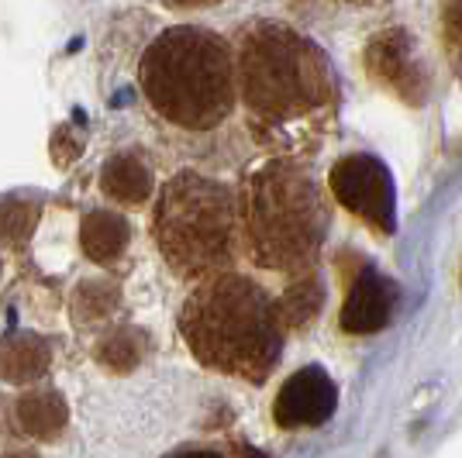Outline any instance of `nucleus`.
<instances>
[{"label":"nucleus","mask_w":462,"mask_h":458,"mask_svg":"<svg viewBox=\"0 0 462 458\" xmlns=\"http://www.w3.org/2000/svg\"><path fill=\"white\" fill-rule=\"evenodd\" d=\"M138 83L162 121L183 132H214L238 104L235 49L204 24H173L149 41Z\"/></svg>","instance_id":"4"},{"label":"nucleus","mask_w":462,"mask_h":458,"mask_svg":"<svg viewBox=\"0 0 462 458\" xmlns=\"http://www.w3.org/2000/svg\"><path fill=\"white\" fill-rule=\"evenodd\" d=\"M328 187L335 193V200L356 214L359 221H366L380 234L397 231V190H393V176L376 155L356 152L338 159L328 172Z\"/></svg>","instance_id":"6"},{"label":"nucleus","mask_w":462,"mask_h":458,"mask_svg":"<svg viewBox=\"0 0 462 458\" xmlns=\"http://www.w3.org/2000/svg\"><path fill=\"white\" fill-rule=\"evenodd\" d=\"M401 304V287L373 266H363L352 276V287L338 314V327L346 334H376L383 331Z\"/></svg>","instance_id":"9"},{"label":"nucleus","mask_w":462,"mask_h":458,"mask_svg":"<svg viewBox=\"0 0 462 458\" xmlns=\"http://www.w3.org/2000/svg\"><path fill=\"white\" fill-rule=\"evenodd\" d=\"M328 200L318 179L293 159H270L245 176L238 190L242 249L259 269L304 276L325 249Z\"/></svg>","instance_id":"3"},{"label":"nucleus","mask_w":462,"mask_h":458,"mask_svg":"<svg viewBox=\"0 0 462 458\" xmlns=\"http://www.w3.org/2000/svg\"><path fill=\"white\" fill-rule=\"evenodd\" d=\"M132 245V224L117 210H90L79 224V249L94 266L111 269Z\"/></svg>","instance_id":"13"},{"label":"nucleus","mask_w":462,"mask_h":458,"mask_svg":"<svg viewBox=\"0 0 462 458\" xmlns=\"http://www.w3.org/2000/svg\"><path fill=\"white\" fill-rule=\"evenodd\" d=\"M235 83L255 142L293 162L297 155L318 152L342 104L325 49L283 21H252L242 28Z\"/></svg>","instance_id":"1"},{"label":"nucleus","mask_w":462,"mask_h":458,"mask_svg":"<svg viewBox=\"0 0 462 458\" xmlns=\"http://www.w3.org/2000/svg\"><path fill=\"white\" fill-rule=\"evenodd\" d=\"M152 352V338L142 331V327H107L94 344V359L104 372H115V376H128L135 372L138 365L149 359Z\"/></svg>","instance_id":"15"},{"label":"nucleus","mask_w":462,"mask_h":458,"mask_svg":"<svg viewBox=\"0 0 462 458\" xmlns=\"http://www.w3.org/2000/svg\"><path fill=\"white\" fill-rule=\"evenodd\" d=\"M442 24H445V41L452 49H462V4H448L445 7Z\"/></svg>","instance_id":"19"},{"label":"nucleus","mask_w":462,"mask_h":458,"mask_svg":"<svg viewBox=\"0 0 462 458\" xmlns=\"http://www.w3.org/2000/svg\"><path fill=\"white\" fill-rule=\"evenodd\" d=\"M338 407V386L321 365H304L290 376L273 403V417L287 431L321 427Z\"/></svg>","instance_id":"8"},{"label":"nucleus","mask_w":462,"mask_h":458,"mask_svg":"<svg viewBox=\"0 0 462 458\" xmlns=\"http://www.w3.org/2000/svg\"><path fill=\"white\" fill-rule=\"evenodd\" d=\"M366 69L383 83L390 94L418 107L428 96V73H424L414 39L407 28H386L366 45Z\"/></svg>","instance_id":"7"},{"label":"nucleus","mask_w":462,"mask_h":458,"mask_svg":"<svg viewBox=\"0 0 462 458\" xmlns=\"http://www.w3.org/2000/svg\"><path fill=\"white\" fill-rule=\"evenodd\" d=\"M0 272H4V262H0Z\"/></svg>","instance_id":"22"},{"label":"nucleus","mask_w":462,"mask_h":458,"mask_svg":"<svg viewBox=\"0 0 462 458\" xmlns=\"http://www.w3.org/2000/svg\"><path fill=\"white\" fill-rule=\"evenodd\" d=\"M180 334L204 369L245 382L270 380L283 352L273 297L242 272L197 283L180 310Z\"/></svg>","instance_id":"2"},{"label":"nucleus","mask_w":462,"mask_h":458,"mask_svg":"<svg viewBox=\"0 0 462 458\" xmlns=\"http://www.w3.org/2000/svg\"><path fill=\"white\" fill-rule=\"evenodd\" d=\"M52 369V342L35 331L0 334V382L7 386H39Z\"/></svg>","instance_id":"11"},{"label":"nucleus","mask_w":462,"mask_h":458,"mask_svg":"<svg viewBox=\"0 0 462 458\" xmlns=\"http://www.w3.org/2000/svg\"><path fill=\"white\" fill-rule=\"evenodd\" d=\"M0 458H42L35 448H11V452H0Z\"/></svg>","instance_id":"21"},{"label":"nucleus","mask_w":462,"mask_h":458,"mask_svg":"<svg viewBox=\"0 0 462 458\" xmlns=\"http://www.w3.org/2000/svg\"><path fill=\"white\" fill-rule=\"evenodd\" d=\"M39 197H0V245H24L39 224Z\"/></svg>","instance_id":"17"},{"label":"nucleus","mask_w":462,"mask_h":458,"mask_svg":"<svg viewBox=\"0 0 462 458\" xmlns=\"http://www.w3.org/2000/svg\"><path fill=\"white\" fill-rule=\"evenodd\" d=\"M173 458H225V455L214 452V448H187V452H176Z\"/></svg>","instance_id":"20"},{"label":"nucleus","mask_w":462,"mask_h":458,"mask_svg":"<svg viewBox=\"0 0 462 458\" xmlns=\"http://www.w3.org/2000/svg\"><path fill=\"white\" fill-rule=\"evenodd\" d=\"M152 238L180 279L204 283L221 272H235L242 255L238 193L204 172H176L155 197Z\"/></svg>","instance_id":"5"},{"label":"nucleus","mask_w":462,"mask_h":458,"mask_svg":"<svg viewBox=\"0 0 462 458\" xmlns=\"http://www.w3.org/2000/svg\"><path fill=\"white\" fill-rule=\"evenodd\" d=\"M87 149V138L77 132V124H59L56 132H52V145H49V152H52V162L56 166H73L79 155Z\"/></svg>","instance_id":"18"},{"label":"nucleus","mask_w":462,"mask_h":458,"mask_svg":"<svg viewBox=\"0 0 462 458\" xmlns=\"http://www.w3.org/2000/svg\"><path fill=\"white\" fill-rule=\"evenodd\" d=\"M117 310H121V283L111 279V276L83 279V283H77L73 297H69V317L83 331L107 327Z\"/></svg>","instance_id":"14"},{"label":"nucleus","mask_w":462,"mask_h":458,"mask_svg":"<svg viewBox=\"0 0 462 458\" xmlns=\"http://www.w3.org/2000/svg\"><path fill=\"white\" fill-rule=\"evenodd\" d=\"M273 304H276V317H280L283 334L310 325L321 314V304H325V283H321L318 269L304 272V276H293L287 289L280 293V300H273Z\"/></svg>","instance_id":"16"},{"label":"nucleus","mask_w":462,"mask_h":458,"mask_svg":"<svg viewBox=\"0 0 462 458\" xmlns=\"http://www.w3.org/2000/svg\"><path fill=\"white\" fill-rule=\"evenodd\" d=\"M100 193L121 207H145L155 193L152 166L138 152H115L100 166Z\"/></svg>","instance_id":"12"},{"label":"nucleus","mask_w":462,"mask_h":458,"mask_svg":"<svg viewBox=\"0 0 462 458\" xmlns=\"http://www.w3.org/2000/svg\"><path fill=\"white\" fill-rule=\"evenodd\" d=\"M14 414V431L28 441H56L66 424H69V403L59 393L56 386H28L24 393H18V400L11 407Z\"/></svg>","instance_id":"10"}]
</instances>
